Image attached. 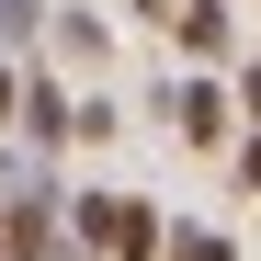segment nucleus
I'll return each instance as SVG.
<instances>
[{"mask_svg": "<svg viewBox=\"0 0 261 261\" xmlns=\"http://www.w3.org/2000/svg\"><path fill=\"white\" fill-rule=\"evenodd\" d=\"M68 239L91 250V261H159V204L148 193H68Z\"/></svg>", "mask_w": 261, "mask_h": 261, "instance_id": "1", "label": "nucleus"}, {"mask_svg": "<svg viewBox=\"0 0 261 261\" xmlns=\"http://www.w3.org/2000/svg\"><path fill=\"white\" fill-rule=\"evenodd\" d=\"M239 91H227V80H182V91H170V125H182V148H227V114Z\"/></svg>", "mask_w": 261, "mask_h": 261, "instance_id": "2", "label": "nucleus"}, {"mask_svg": "<svg viewBox=\"0 0 261 261\" xmlns=\"http://www.w3.org/2000/svg\"><path fill=\"white\" fill-rule=\"evenodd\" d=\"M227 34H239V12H227V0H182V12H170V46H182L193 68H216V57H227Z\"/></svg>", "mask_w": 261, "mask_h": 261, "instance_id": "3", "label": "nucleus"}, {"mask_svg": "<svg viewBox=\"0 0 261 261\" xmlns=\"http://www.w3.org/2000/svg\"><path fill=\"white\" fill-rule=\"evenodd\" d=\"M68 114H80V102L57 91V80H23V114H12V125H23V148L46 159V148H68Z\"/></svg>", "mask_w": 261, "mask_h": 261, "instance_id": "4", "label": "nucleus"}, {"mask_svg": "<svg viewBox=\"0 0 261 261\" xmlns=\"http://www.w3.org/2000/svg\"><path fill=\"white\" fill-rule=\"evenodd\" d=\"M159 261H239V239H227V227H170Z\"/></svg>", "mask_w": 261, "mask_h": 261, "instance_id": "5", "label": "nucleus"}, {"mask_svg": "<svg viewBox=\"0 0 261 261\" xmlns=\"http://www.w3.org/2000/svg\"><path fill=\"white\" fill-rule=\"evenodd\" d=\"M46 23H57V57H80V68L102 57V12H46Z\"/></svg>", "mask_w": 261, "mask_h": 261, "instance_id": "6", "label": "nucleus"}, {"mask_svg": "<svg viewBox=\"0 0 261 261\" xmlns=\"http://www.w3.org/2000/svg\"><path fill=\"white\" fill-rule=\"evenodd\" d=\"M34 34H46V0H0V57L34 46Z\"/></svg>", "mask_w": 261, "mask_h": 261, "instance_id": "7", "label": "nucleus"}, {"mask_svg": "<svg viewBox=\"0 0 261 261\" xmlns=\"http://www.w3.org/2000/svg\"><path fill=\"white\" fill-rule=\"evenodd\" d=\"M12 114H23V68L0 57V137H12Z\"/></svg>", "mask_w": 261, "mask_h": 261, "instance_id": "8", "label": "nucleus"}, {"mask_svg": "<svg viewBox=\"0 0 261 261\" xmlns=\"http://www.w3.org/2000/svg\"><path fill=\"white\" fill-rule=\"evenodd\" d=\"M239 182L261 193V125H250V137H239Z\"/></svg>", "mask_w": 261, "mask_h": 261, "instance_id": "9", "label": "nucleus"}, {"mask_svg": "<svg viewBox=\"0 0 261 261\" xmlns=\"http://www.w3.org/2000/svg\"><path fill=\"white\" fill-rule=\"evenodd\" d=\"M239 114H250V125H261V68H239Z\"/></svg>", "mask_w": 261, "mask_h": 261, "instance_id": "10", "label": "nucleus"}, {"mask_svg": "<svg viewBox=\"0 0 261 261\" xmlns=\"http://www.w3.org/2000/svg\"><path fill=\"white\" fill-rule=\"evenodd\" d=\"M170 12H182V0H137V23H170Z\"/></svg>", "mask_w": 261, "mask_h": 261, "instance_id": "11", "label": "nucleus"}]
</instances>
